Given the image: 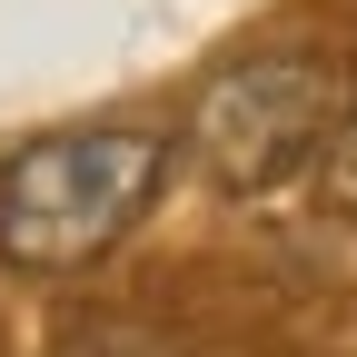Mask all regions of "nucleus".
I'll return each instance as SVG.
<instances>
[{
    "instance_id": "f03ea898",
    "label": "nucleus",
    "mask_w": 357,
    "mask_h": 357,
    "mask_svg": "<svg viewBox=\"0 0 357 357\" xmlns=\"http://www.w3.org/2000/svg\"><path fill=\"white\" fill-rule=\"evenodd\" d=\"M328 139V70L318 60H248L218 70L189 109V149L208 159L218 189H278Z\"/></svg>"
},
{
    "instance_id": "f257e3e1",
    "label": "nucleus",
    "mask_w": 357,
    "mask_h": 357,
    "mask_svg": "<svg viewBox=\"0 0 357 357\" xmlns=\"http://www.w3.org/2000/svg\"><path fill=\"white\" fill-rule=\"evenodd\" d=\"M169 178L159 129H50L0 169V258L30 278L109 258Z\"/></svg>"
},
{
    "instance_id": "7ed1b4c3",
    "label": "nucleus",
    "mask_w": 357,
    "mask_h": 357,
    "mask_svg": "<svg viewBox=\"0 0 357 357\" xmlns=\"http://www.w3.org/2000/svg\"><path fill=\"white\" fill-rule=\"evenodd\" d=\"M328 189L357 208V109H347V129H337V149H328Z\"/></svg>"
}]
</instances>
